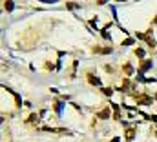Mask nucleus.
<instances>
[{
  "mask_svg": "<svg viewBox=\"0 0 157 142\" xmlns=\"http://www.w3.org/2000/svg\"><path fill=\"white\" fill-rule=\"evenodd\" d=\"M146 42H148V44H150L152 47L155 46V40H154V38H152V36H150V35H146Z\"/></svg>",
  "mask_w": 157,
  "mask_h": 142,
  "instance_id": "obj_9",
  "label": "nucleus"
},
{
  "mask_svg": "<svg viewBox=\"0 0 157 142\" xmlns=\"http://www.w3.org/2000/svg\"><path fill=\"white\" fill-rule=\"evenodd\" d=\"M28 120H29V122H35V120H39V115H35V113H33V115H31Z\"/></svg>",
  "mask_w": 157,
  "mask_h": 142,
  "instance_id": "obj_11",
  "label": "nucleus"
},
{
  "mask_svg": "<svg viewBox=\"0 0 157 142\" xmlns=\"http://www.w3.org/2000/svg\"><path fill=\"white\" fill-rule=\"evenodd\" d=\"M102 91H104V95H112L113 93V89H110V88H104Z\"/></svg>",
  "mask_w": 157,
  "mask_h": 142,
  "instance_id": "obj_12",
  "label": "nucleus"
},
{
  "mask_svg": "<svg viewBox=\"0 0 157 142\" xmlns=\"http://www.w3.org/2000/svg\"><path fill=\"white\" fill-rule=\"evenodd\" d=\"M135 55H137L139 58H143V57H144V49H141V47H137V49H135Z\"/></svg>",
  "mask_w": 157,
  "mask_h": 142,
  "instance_id": "obj_7",
  "label": "nucleus"
},
{
  "mask_svg": "<svg viewBox=\"0 0 157 142\" xmlns=\"http://www.w3.org/2000/svg\"><path fill=\"white\" fill-rule=\"evenodd\" d=\"M133 137H135V129L132 128V129L126 131V140H133Z\"/></svg>",
  "mask_w": 157,
  "mask_h": 142,
  "instance_id": "obj_3",
  "label": "nucleus"
},
{
  "mask_svg": "<svg viewBox=\"0 0 157 142\" xmlns=\"http://www.w3.org/2000/svg\"><path fill=\"white\" fill-rule=\"evenodd\" d=\"M99 118H110V109L106 107V109H102V111H99V115H97Z\"/></svg>",
  "mask_w": 157,
  "mask_h": 142,
  "instance_id": "obj_2",
  "label": "nucleus"
},
{
  "mask_svg": "<svg viewBox=\"0 0 157 142\" xmlns=\"http://www.w3.org/2000/svg\"><path fill=\"white\" fill-rule=\"evenodd\" d=\"M137 102H139V104H144V106H148V104H152V99H150V97H144V95H141V97H137Z\"/></svg>",
  "mask_w": 157,
  "mask_h": 142,
  "instance_id": "obj_1",
  "label": "nucleus"
},
{
  "mask_svg": "<svg viewBox=\"0 0 157 142\" xmlns=\"http://www.w3.org/2000/svg\"><path fill=\"white\" fill-rule=\"evenodd\" d=\"M88 80H90V84H95V86H99V84H101V80H99L97 77H91V75L88 77Z\"/></svg>",
  "mask_w": 157,
  "mask_h": 142,
  "instance_id": "obj_5",
  "label": "nucleus"
},
{
  "mask_svg": "<svg viewBox=\"0 0 157 142\" xmlns=\"http://www.w3.org/2000/svg\"><path fill=\"white\" fill-rule=\"evenodd\" d=\"M124 44H126V46H132V44H133V40H132V38H128L126 42H122V46H124Z\"/></svg>",
  "mask_w": 157,
  "mask_h": 142,
  "instance_id": "obj_13",
  "label": "nucleus"
},
{
  "mask_svg": "<svg viewBox=\"0 0 157 142\" xmlns=\"http://www.w3.org/2000/svg\"><path fill=\"white\" fill-rule=\"evenodd\" d=\"M55 109H57V113H62V104L60 102H55Z\"/></svg>",
  "mask_w": 157,
  "mask_h": 142,
  "instance_id": "obj_10",
  "label": "nucleus"
},
{
  "mask_svg": "<svg viewBox=\"0 0 157 142\" xmlns=\"http://www.w3.org/2000/svg\"><path fill=\"white\" fill-rule=\"evenodd\" d=\"M124 73H126V75H132V73H133V66H132V64H126V66H124Z\"/></svg>",
  "mask_w": 157,
  "mask_h": 142,
  "instance_id": "obj_6",
  "label": "nucleus"
},
{
  "mask_svg": "<svg viewBox=\"0 0 157 142\" xmlns=\"http://www.w3.org/2000/svg\"><path fill=\"white\" fill-rule=\"evenodd\" d=\"M155 99H157V95H155Z\"/></svg>",
  "mask_w": 157,
  "mask_h": 142,
  "instance_id": "obj_14",
  "label": "nucleus"
},
{
  "mask_svg": "<svg viewBox=\"0 0 157 142\" xmlns=\"http://www.w3.org/2000/svg\"><path fill=\"white\" fill-rule=\"evenodd\" d=\"M4 7H6L7 11H13V7H15V4H13V2H6V6H4Z\"/></svg>",
  "mask_w": 157,
  "mask_h": 142,
  "instance_id": "obj_8",
  "label": "nucleus"
},
{
  "mask_svg": "<svg viewBox=\"0 0 157 142\" xmlns=\"http://www.w3.org/2000/svg\"><path fill=\"white\" fill-rule=\"evenodd\" d=\"M152 68V60H146V62H143V66H141V73L146 69H150Z\"/></svg>",
  "mask_w": 157,
  "mask_h": 142,
  "instance_id": "obj_4",
  "label": "nucleus"
}]
</instances>
